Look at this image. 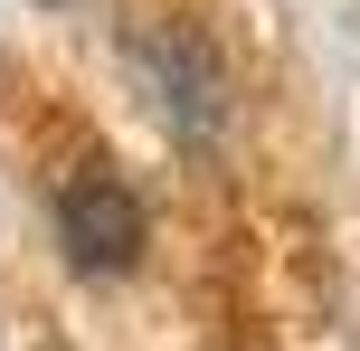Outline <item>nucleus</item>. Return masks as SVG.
I'll return each mask as SVG.
<instances>
[{
	"label": "nucleus",
	"instance_id": "nucleus-1",
	"mask_svg": "<svg viewBox=\"0 0 360 351\" xmlns=\"http://www.w3.org/2000/svg\"><path fill=\"white\" fill-rule=\"evenodd\" d=\"M124 76H133V95L152 105V124H162L180 152H218V133H228V114H237V76H228V57L209 48L199 19H180V10L124 19Z\"/></svg>",
	"mask_w": 360,
	"mask_h": 351
},
{
	"label": "nucleus",
	"instance_id": "nucleus-2",
	"mask_svg": "<svg viewBox=\"0 0 360 351\" xmlns=\"http://www.w3.org/2000/svg\"><path fill=\"white\" fill-rule=\"evenodd\" d=\"M48 219H57V247H67L76 276H133L152 247V209L114 162H67L48 190Z\"/></svg>",
	"mask_w": 360,
	"mask_h": 351
}]
</instances>
